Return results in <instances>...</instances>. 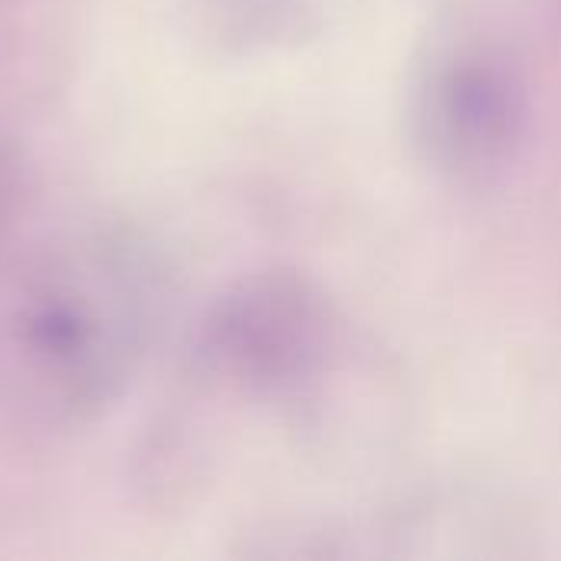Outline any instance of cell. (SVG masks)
Segmentation results:
<instances>
[{
  "label": "cell",
  "instance_id": "1",
  "mask_svg": "<svg viewBox=\"0 0 561 561\" xmlns=\"http://www.w3.org/2000/svg\"><path fill=\"white\" fill-rule=\"evenodd\" d=\"M171 302L148 237L102 227L56 250L16 309V352L36 401L62 424L105 414L138 375Z\"/></svg>",
  "mask_w": 561,
  "mask_h": 561
},
{
  "label": "cell",
  "instance_id": "2",
  "mask_svg": "<svg viewBox=\"0 0 561 561\" xmlns=\"http://www.w3.org/2000/svg\"><path fill=\"white\" fill-rule=\"evenodd\" d=\"M332 335L322 293L299 273L266 270L233 283L197 339L204 368L250 394H279L309 378Z\"/></svg>",
  "mask_w": 561,
  "mask_h": 561
},
{
  "label": "cell",
  "instance_id": "4",
  "mask_svg": "<svg viewBox=\"0 0 561 561\" xmlns=\"http://www.w3.org/2000/svg\"><path fill=\"white\" fill-rule=\"evenodd\" d=\"M201 33L224 49H256L296 36L309 0H194Z\"/></svg>",
  "mask_w": 561,
  "mask_h": 561
},
{
  "label": "cell",
  "instance_id": "5",
  "mask_svg": "<svg viewBox=\"0 0 561 561\" xmlns=\"http://www.w3.org/2000/svg\"><path fill=\"white\" fill-rule=\"evenodd\" d=\"M26 164L13 141L0 135V253L13 240L26 210Z\"/></svg>",
  "mask_w": 561,
  "mask_h": 561
},
{
  "label": "cell",
  "instance_id": "3",
  "mask_svg": "<svg viewBox=\"0 0 561 561\" xmlns=\"http://www.w3.org/2000/svg\"><path fill=\"white\" fill-rule=\"evenodd\" d=\"M431 154L454 171L480 174L503 164L523 131V95L513 76L486 56L440 62L421 99Z\"/></svg>",
  "mask_w": 561,
  "mask_h": 561
}]
</instances>
